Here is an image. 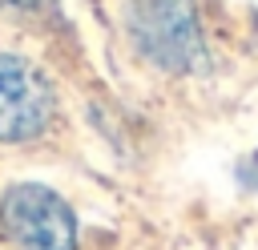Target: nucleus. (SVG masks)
I'll return each mask as SVG.
<instances>
[{
	"label": "nucleus",
	"mask_w": 258,
	"mask_h": 250,
	"mask_svg": "<svg viewBox=\"0 0 258 250\" xmlns=\"http://www.w3.org/2000/svg\"><path fill=\"white\" fill-rule=\"evenodd\" d=\"M133 44L145 60L169 73H202L206 69V40L189 0H133L129 12Z\"/></svg>",
	"instance_id": "1"
},
{
	"label": "nucleus",
	"mask_w": 258,
	"mask_h": 250,
	"mask_svg": "<svg viewBox=\"0 0 258 250\" xmlns=\"http://www.w3.org/2000/svg\"><path fill=\"white\" fill-rule=\"evenodd\" d=\"M0 234L16 250H77V218L60 194L20 181L0 198Z\"/></svg>",
	"instance_id": "2"
},
{
	"label": "nucleus",
	"mask_w": 258,
	"mask_h": 250,
	"mask_svg": "<svg viewBox=\"0 0 258 250\" xmlns=\"http://www.w3.org/2000/svg\"><path fill=\"white\" fill-rule=\"evenodd\" d=\"M52 85L24 56H0V141H32L52 121Z\"/></svg>",
	"instance_id": "3"
},
{
	"label": "nucleus",
	"mask_w": 258,
	"mask_h": 250,
	"mask_svg": "<svg viewBox=\"0 0 258 250\" xmlns=\"http://www.w3.org/2000/svg\"><path fill=\"white\" fill-rule=\"evenodd\" d=\"M8 4H16V8H36V4H44V0H8Z\"/></svg>",
	"instance_id": "4"
}]
</instances>
